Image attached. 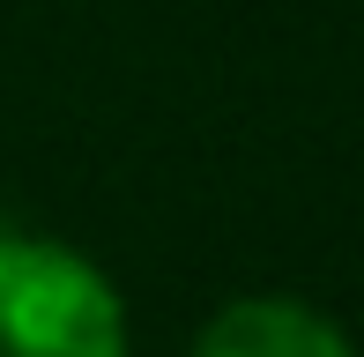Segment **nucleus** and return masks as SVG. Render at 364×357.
<instances>
[{
  "label": "nucleus",
  "mask_w": 364,
  "mask_h": 357,
  "mask_svg": "<svg viewBox=\"0 0 364 357\" xmlns=\"http://www.w3.org/2000/svg\"><path fill=\"white\" fill-rule=\"evenodd\" d=\"M0 357H134L119 283L68 238L0 223Z\"/></svg>",
  "instance_id": "1"
},
{
  "label": "nucleus",
  "mask_w": 364,
  "mask_h": 357,
  "mask_svg": "<svg viewBox=\"0 0 364 357\" xmlns=\"http://www.w3.org/2000/svg\"><path fill=\"white\" fill-rule=\"evenodd\" d=\"M186 357H357L350 328L297 290H245L201 320Z\"/></svg>",
  "instance_id": "2"
}]
</instances>
